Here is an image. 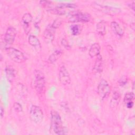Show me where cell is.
I'll return each instance as SVG.
<instances>
[{
    "label": "cell",
    "instance_id": "cell-5",
    "mask_svg": "<svg viewBox=\"0 0 135 135\" xmlns=\"http://www.w3.org/2000/svg\"><path fill=\"white\" fill-rule=\"evenodd\" d=\"M97 91L100 98L102 100L109 96L110 93V87L105 80L102 79L100 80L97 87Z\"/></svg>",
    "mask_w": 135,
    "mask_h": 135
},
{
    "label": "cell",
    "instance_id": "cell-4",
    "mask_svg": "<svg viewBox=\"0 0 135 135\" xmlns=\"http://www.w3.org/2000/svg\"><path fill=\"white\" fill-rule=\"evenodd\" d=\"M6 51L10 59L15 62L21 63L25 62L26 60L24 54L16 49L14 47H7L6 49Z\"/></svg>",
    "mask_w": 135,
    "mask_h": 135
},
{
    "label": "cell",
    "instance_id": "cell-13",
    "mask_svg": "<svg viewBox=\"0 0 135 135\" xmlns=\"http://www.w3.org/2000/svg\"><path fill=\"white\" fill-rule=\"evenodd\" d=\"M28 43L29 44L32 45L36 51H40L41 49V45L40 42L38 38L34 35H30L28 37Z\"/></svg>",
    "mask_w": 135,
    "mask_h": 135
},
{
    "label": "cell",
    "instance_id": "cell-21",
    "mask_svg": "<svg viewBox=\"0 0 135 135\" xmlns=\"http://www.w3.org/2000/svg\"><path fill=\"white\" fill-rule=\"evenodd\" d=\"M70 29L72 32V34L74 35H77L79 34L81 32V27L79 25L74 24L72 25L70 27Z\"/></svg>",
    "mask_w": 135,
    "mask_h": 135
},
{
    "label": "cell",
    "instance_id": "cell-24",
    "mask_svg": "<svg viewBox=\"0 0 135 135\" xmlns=\"http://www.w3.org/2000/svg\"><path fill=\"white\" fill-rule=\"evenodd\" d=\"M61 44L66 49H69L70 48V46L68 43V42L65 39V38H62L61 40Z\"/></svg>",
    "mask_w": 135,
    "mask_h": 135
},
{
    "label": "cell",
    "instance_id": "cell-9",
    "mask_svg": "<svg viewBox=\"0 0 135 135\" xmlns=\"http://www.w3.org/2000/svg\"><path fill=\"white\" fill-rule=\"evenodd\" d=\"M32 16L29 13H25L22 18L21 23L25 33L28 34L31 30V24L32 21Z\"/></svg>",
    "mask_w": 135,
    "mask_h": 135
},
{
    "label": "cell",
    "instance_id": "cell-12",
    "mask_svg": "<svg viewBox=\"0 0 135 135\" xmlns=\"http://www.w3.org/2000/svg\"><path fill=\"white\" fill-rule=\"evenodd\" d=\"M134 98V95L133 92H127L126 93L124 97L123 101L125 103L126 107L129 108L131 109L132 108L133 105V100Z\"/></svg>",
    "mask_w": 135,
    "mask_h": 135
},
{
    "label": "cell",
    "instance_id": "cell-16",
    "mask_svg": "<svg viewBox=\"0 0 135 135\" xmlns=\"http://www.w3.org/2000/svg\"><path fill=\"white\" fill-rule=\"evenodd\" d=\"M110 27L112 31L116 35L119 36H123L124 34V31L121 26L117 22L113 21L110 24Z\"/></svg>",
    "mask_w": 135,
    "mask_h": 135
},
{
    "label": "cell",
    "instance_id": "cell-1",
    "mask_svg": "<svg viewBox=\"0 0 135 135\" xmlns=\"http://www.w3.org/2000/svg\"><path fill=\"white\" fill-rule=\"evenodd\" d=\"M51 122L52 129L57 134H65V130L63 125L60 114L55 110L51 111Z\"/></svg>",
    "mask_w": 135,
    "mask_h": 135
},
{
    "label": "cell",
    "instance_id": "cell-22",
    "mask_svg": "<svg viewBox=\"0 0 135 135\" xmlns=\"http://www.w3.org/2000/svg\"><path fill=\"white\" fill-rule=\"evenodd\" d=\"M61 24H62L61 20L59 18H56V20H55L53 21V22L51 25V26L53 29L55 30V29L57 28L58 27H59L60 26V25H61Z\"/></svg>",
    "mask_w": 135,
    "mask_h": 135
},
{
    "label": "cell",
    "instance_id": "cell-18",
    "mask_svg": "<svg viewBox=\"0 0 135 135\" xmlns=\"http://www.w3.org/2000/svg\"><path fill=\"white\" fill-rule=\"evenodd\" d=\"M62 54V51L61 50H56L54 51L49 57L48 60L50 63H53L55 62L61 56Z\"/></svg>",
    "mask_w": 135,
    "mask_h": 135
},
{
    "label": "cell",
    "instance_id": "cell-2",
    "mask_svg": "<svg viewBox=\"0 0 135 135\" xmlns=\"http://www.w3.org/2000/svg\"><path fill=\"white\" fill-rule=\"evenodd\" d=\"M33 86L37 93L43 92L45 85V79L44 74L38 70H35L33 76Z\"/></svg>",
    "mask_w": 135,
    "mask_h": 135
},
{
    "label": "cell",
    "instance_id": "cell-10",
    "mask_svg": "<svg viewBox=\"0 0 135 135\" xmlns=\"http://www.w3.org/2000/svg\"><path fill=\"white\" fill-rule=\"evenodd\" d=\"M16 35V31L13 27H9L5 34L4 41L8 44L11 45L13 44L14 41L15 36Z\"/></svg>",
    "mask_w": 135,
    "mask_h": 135
},
{
    "label": "cell",
    "instance_id": "cell-20",
    "mask_svg": "<svg viewBox=\"0 0 135 135\" xmlns=\"http://www.w3.org/2000/svg\"><path fill=\"white\" fill-rule=\"evenodd\" d=\"M97 32L100 35H104L106 33V26L103 21H100L97 24Z\"/></svg>",
    "mask_w": 135,
    "mask_h": 135
},
{
    "label": "cell",
    "instance_id": "cell-25",
    "mask_svg": "<svg viewBox=\"0 0 135 135\" xmlns=\"http://www.w3.org/2000/svg\"><path fill=\"white\" fill-rule=\"evenodd\" d=\"M127 82V78L124 76H122L119 80V83L120 84V85L121 86H123L124 85H126V83Z\"/></svg>",
    "mask_w": 135,
    "mask_h": 135
},
{
    "label": "cell",
    "instance_id": "cell-8",
    "mask_svg": "<svg viewBox=\"0 0 135 135\" xmlns=\"http://www.w3.org/2000/svg\"><path fill=\"white\" fill-rule=\"evenodd\" d=\"M59 78L60 82L63 85H68L71 83V79L70 74L64 65H61L60 68Z\"/></svg>",
    "mask_w": 135,
    "mask_h": 135
},
{
    "label": "cell",
    "instance_id": "cell-11",
    "mask_svg": "<svg viewBox=\"0 0 135 135\" xmlns=\"http://www.w3.org/2000/svg\"><path fill=\"white\" fill-rule=\"evenodd\" d=\"M54 33L55 30L53 29L51 26H49L45 29L43 33V36L45 40L48 42H52L54 37Z\"/></svg>",
    "mask_w": 135,
    "mask_h": 135
},
{
    "label": "cell",
    "instance_id": "cell-14",
    "mask_svg": "<svg viewBox=\"0 0 135 135\" xmlns=\"http://www.w3.org/2000/svg\"><path fill=\"white\" fill-rule=\"evenodd\" d=\"M101 47L99 44L95 43L93 44L89 51V54L91 58H94L97 57L100 54Z\"/></svg>",
    "mask_w": 135,
    "mask_h": 135
},
{
    "label": "cell",
    "instance_id": "cell-17",
    "mask_svg": "<svg viewBox=\"0 0 135 135\" xmlns=\"http://www.w3.org/2000/svg\"><path fill=\"white\" fill-rule=\"evenodd\" d=\"M103 70V61L102 56L100 54L97 56V59L93 67V71L95 73H99L102 72Z\"/></svg>",
    "mask_w": 135,
    "mask_h": 135
},
{
    "label": "cell",
    "instance_id": "cell-19",
    "mask_svg": "<svg viewBox=\"0 0 135 135\" xmlns=\"http://www.w3.org/2000/svg\"><path fill=\"white\" fill-rule=\"evenodd\" d=\"M5 73L8 80L12 81L15 77V71L13 67L10 65L6 66L5 68Z\"/></svg>",
    "mask_w": 135,
    "mask_h": 135
},
{
    "label": "cell",
    "instance_id": "cell-15",
    "mask_svg": "<svg viewBox=\"0 0 135 135\" xmlns=\"http://www.w3.org/2000/svg\"><path fill=\"white\" fill-rule=\"evenodd\" d=\"M121 99V94L118 90H115L113 91L112 98L110 101V105L111 108H114L117 107Z\"/></svg>",
    "mask_w": 135,
    "mask_h": 135
},
{
    "label": "cell",
    "instance_id": "cell-6",
    "mask_svg": "<svg viewBox=\"0 0 135 135\" xmlns=\"http://www.w3.org/2000/svg\"><path fill=\"white\" fill-rule=\"evenodd\" d=\"M30 115L32 121L36 123H40L43 121V112L38 106L35 105H32L30 108Z\"/></svg>",
    "mask_w": 135,
    "mask_h": 135
},
{
    "label": "cell",
    "instance_id": "cell-28",
    "mask_svg": "<svg viewBox=\"0 0 135 135\" xmlns=\"http://www.w3.org/2000/svg\"><path fill=\"white\" fill-rule=\"evenodd\" d=\"M131 28H132L133 30H134V23H133L131 24Z\"/></svg>",
    "mask_w": 135,
    "mask_h": 135
},
{
    "label": "cell",
    "instance_id": "cell-27",
    "mask_svg": "<svg viewBox=\"0 0 135 135\" xmlns=\"http://www.w3.org/2000/svg\"><path fill=\"white\" fill-rule=\"evenodd\" d=\"M4 114V110L2 107H1V117L2 118Z\"/></svg>",
    "mask_w": 135,
    "mask_h": 135
},
{
    "label": "cell",
    "instance_id": "cell-3",
    "mask_svg": "<svg viewBox=\"0 0 135 135\" xmlns=\"http://www.w3.org/2000/svg\"><path fill=\"white\" fill-rule=\"evenodd\" d=\"M91 16L86 12L75 11H72L69 14L68 20L70 22H88L90 21Z\"/></svg>",
    "mask_w": 135,
    "mask_h": 135
},
{
    "label": "cell",
    "instance_id": "cell-7",
    "mask_svg": "<svg viewBox=\"0 0 135 135\" xmlns=\"http://www.w3.org/2000/svg\"><path fill=\"white\" fill-rule=\"evenodd\" d=\"M95 7L97 9L103 12L104 13L111 16L116 15L121 12V9L120 8L107 5H100L98 3H96L95 4Z\"/></svg>",
    "mask_w": 135,
    "mask_h": 135
},
{
    "label": "cell",
    "instance_id": "cell-26",
    "mask_svg": "<svg viewBox=\"0 0 135 135\" xmlns=\"http://www.w3.org/2000/svg\"><path fill=\"white\" fill-rule=\"evenodd\" d=\"M129 6L130 7V8H131V9H132L133 11H134V8H135V4H134V2H133L132 3H131L130 4H129Z\"/></svg>",
    "mask_w": 135,
    "mask_h": 135
},
{
    "label": "cell",
    "instance_id": "cell-23",
    "mask_svg": "<svg viewBox=\"0 0 135 135\" xmlns=\"http://www.w3.org/2000/svg\"><path fill=\"white\" fill-rule=\"evenodd\" d=\"M13 108L16 112H20L22 111L23 108L21 104L18 102H15L13 104Z\"/></svg>",
    "mask_w": 135,
    "mask_h": 135
}]
</instances>
